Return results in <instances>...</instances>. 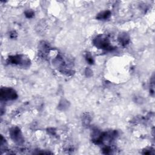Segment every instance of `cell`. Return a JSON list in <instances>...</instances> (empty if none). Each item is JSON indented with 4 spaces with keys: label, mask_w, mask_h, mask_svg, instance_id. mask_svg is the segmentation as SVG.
Segmentation results:
<instances>
[{
    "label": "cell",
    "mask_w": 155,
    "mask_h": 155,
    "mask_svg": "<svg viewBox=\"0 0 155 155\" xmlns=\"http://www.w3.org/2000/svg\"><path fill=\"white\" fill-rule=\"evenodd\" d=\"M94 44L101 49L108 50L109 48H111L110 46V42L109 39L105 35H99L97 36L94 40Z\"/></svg>",
    "instance_id": "1"
},
{
    "label": "cell",
    "mask_w": 155,
    "mask_h": 155,
    "mask_svg": "<svg viewBox=\"0 0 155 155\" xmlns=\"http://www.w3.org/2000/svg\"><path fill=\"white\" fill-rule=\"evenodd\" d=\"M9 61L12 64L23 65L24 67L28 66L30 63V61L28 60V58L22 55H17L9 58Z\"/></svg>",
    "instance_id": "2"
},
{
    "label": "cell",
    "mask_w": 155,
    "mask_h": 155,
    "mask_svg": "<svg viewBox=\"0 0 155 155\" xmlns=\"http://www.w3.org/2000/svg\"><path fill=\"white\" fill-rule=\"evenodd\" d=\"M1 97L2 100H12L16 98L17 95L15 90L12 89L4 88L1 89Z\"/></svg>",
    "instance_id": "3"
},
{
    "label": "cell",
    "mask_w": 155,
    "mask_h": 155,
    "mask_svg": "<svg viewBox=\"0 0 155 155\" xmlns=\"http://www.w3.org/2000/svg\"><path fill=\"white\" fill-rule=\"evenodd\" d=\"M11 135L14 141L20 142L22 141V135L18 128H14L11 131Z\"/></svg>",
    "instance_id": "4"
},
{
    "label": "cell",
    "mask_w": 155,
    "mask_h": 155,
    "mask_svg": "<svg viewBox=\"0 0 155 155\" xmlns=\"http://www.w3.org/2000/svg\"><path fill=\"white\" fill-rule=\"evenodd\" d=\"M119 40L122 44H127L129 41V37L127 33H122L119 37Z\"/></svg>",
    "instance_id": "5"
},
{
    "label": "cell",
    "mask_w": 155,
    "mask_h": 155,
    "mask_svg": "<svg viewBox=\"0 0 155 155\" xmlns=\"http://www.w3.org/2000/svg\"><path fill=\"white\" fill-rule=\"evenodd\" d=\"M110 16V12L109 11H105L103 12H101V14H98V18L100 19H107L108 18H109V16Z\"/></svg>",
    "instance_id": "6"
},
{
    "label": "cell",
    "mask_w": 155,
    "mask_h": 155,
    "mask_svg": "<svg viewBox=\"0 0 155 155\" xmlns=\"http://www.w3.org/2000/svg\"><path fill=\"white\" fill-rule=\"evenodd\" d=\"M87 60L88 61V62L90 63V64H92V63H93V59H92V56L90 55H89V56L87 55Z\"/></svg>",
    "instance_id": "7"
},
{
    "label": "cell",
    "mask_w": 155,
    "mask_h": 155,
    "mask_svg": "<svg viewBox=\"0 0 155 155\" xmlns=\"http://www.w3.org/2000/svg\"><path fill=\"white\" fill-rule=\"evenodd\" d=\"M26 15L28 17V18H31L33 15V13L32 12H27L26 13Z\"/></svg>",
    "instance_id": "8"
}]
</instances>
